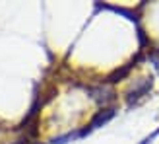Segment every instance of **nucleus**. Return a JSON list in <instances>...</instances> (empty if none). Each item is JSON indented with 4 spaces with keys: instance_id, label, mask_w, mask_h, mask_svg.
Segmentation results:
<instances>
[{
    "instance_id": "6",
    "label": "nucleus",
    "mask_w": 159,
    "mask_h": 144,
    "mask_svg": "<svg viewBox=\"0 0 159 144\" xmlns=\"http://www.w3.org/2000/svg\"><path fill=\"white\" fill-rule=\"evenodd\" d=\"M74 138H82L80 137V131H74V132H66V134H62V137H57L52 140V144H66L70 140H74Z\"/></svg>"
},
{
    "instance_id": "3",
    "label": "nucleus",
    "mask_w": 159,
    "mask_h": 144,
    "mask_svg": "<svg viewBox=\"0 0 159 144\" xmlns=\"http://www.w3.org/2000/svg\"><path fill=\"white\" fill-rule=\"evenodd\" d=\"M115 113H116V109L115 107H109V109H101V111H97V113L93 115V119L89 121V129L93 131V129H99V127H103V125H107L111 119L115 117Z\"/></svg>"
},
{
    "instance_id": "2",
    "label": "nucleus",
    "mask_w": 159,
    "mask_h": 144,
    "mask_svg": "<svg viewBox=\"0 0 159 144\" xmlns=\"http://www.w3.org/2000/svg\"><path fill=\"white\" fill-rule=\"evenodd\" d=\"M87 92L91 94V98H93L95 101L103 103V105H105V103H109V101H113L115 95H116V94L111 90V88H107L105 84H99V86H95V88H89Z\"/></svg>"
},
{
    "instance_id": "5",
    "label": "nucleus",
    "mask_w": 159,
    "mask_h": 144,
    "mask_svg": "<svg viewBox=\"0 0 159 144\" xmlns=\"http://www.w3.org/2000/svg\"><path fill=\"white\" fill-rule=\"evenodd\" d=\"M132 68H134L132 62H128V65H124V66H120V68H116L115 72H111V74L107 76L105 84H116V82H120V80H124L126 76L130 74V70H132Z\"/></svg>"
},
{
    "instance_id": "1",
    "label": "nucleus",
    "mask_w": 159,
    "mask_h": 144,
    "mask_svg": "<svg viewBox=\"0 0 159 144\" xmlns=\"http://www.w3.org/2000/svg\"><path fill=\"white\" fill-rule=\"evenodd\" d=\"M152 86H153V78L149 76V78H144V80H140V82L134 84V88L128 92V95H126V101H128V105H134L142 95H146L149 90H152Z\"/></svg>"
},
{
    "instance_id": "4",
    "label": "nucleus",
    "mask_w": 159,
    "mask_h": 144,
    "mask_svg": "<svg viewBox=\"0 0 159 144\" xmlns=\"http://www.w3.org/2000/svg\"><path fill=\"white\" fill-rule=\"evenodd\" d=\"M95 8H97V10H101V8H107V10H113V12H116V14L124 16V18H128L130 22H136L138 26H140V16H138V12L130 10V8H122V6H107V4H99V2H95Z\"/></svg>"
},
{
    "instance_id": "7",
    "label": "nucleus",
    "mask_w": 159,
    "mask_h": 144,
    "mask_svg": "<svg viewBox=\"0 0 159 144\" xmlns=\"http://www.w3.org/2000/svg\"><path fill=\"white\" fill-rule=\"evenodd\" d=\"M138 41H140V51H146V47H149V37L146 35V31L142 29V26H138Z\"/></svg>"
},
{
    "instance_id": "8",
    "label": "nucleus",
    "mask_w": 159,
    "mask_h": 144,
    "mask_svg": "<svg viewBox=\"0 0 159 144\" xmlns=\"http://www.w3.org/2000/svg\"><path fill=\"white\" fill-rule=\"evenodd\" d=\"M18 144H41V142H27V140H21V142H18Z\"/></svg>"
}]
</instances>
